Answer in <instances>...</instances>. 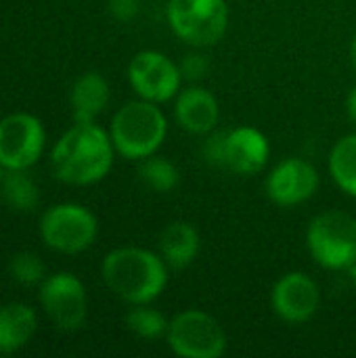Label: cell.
I'll list each match as a JSON object with an SVG mask.
<instances>
[{"mask_svg":"<svg viewBox=\"0 0 356 358\" xmlns=\"http://www.w3.org/2000/svg\"><path fill=\"white\" fill-rule=\"evenodd\" d=\"M168 25L191 48L218 44L229 29L227 0H168Z\"/></svg>","mask_w":356,"mask_h":358,"instance_id":"obj_6","label":"cell"},{"mask_svg":"<svg viewBox=\"0 0 356 358\" xmlns=\"http://www.w3.org/2000/svg\"><path fill=\"white\" fill-rule=\"evenodd\" d=\"M138 180L153 193H172L180 182V170L174 162L153 153L138 162Z\"/></svg>","mask_w":356,"mask_h":358,"instance_id":"obj_20","label":"cell"},{"mask_svg":"<svg viewBox=\"0 0 356 358\" xmlns=\"http://www.w3.org/2000/svg\"><path fill=\"white\" fill-rule=\"evenodd\" d=\"M10 277L21 285H36L44 281V262L36 254L21 252L10 260Z\"/></svg>","mask_w":356,"mask_h":358,"instance_id":"obj_22","label":"cell"},{"mask_svg":"<svg viewBox=\"0 0 356 358\" xmlns=\"http://www.w3.org/2000/svg\"><path fill=\"white\" fill-rule=\"evenodd\" d=\"M126 327L130 334H134L141 340H166L168 334V325L170 321L164 317V313H159L157 308H153L151 304H136L126 313L124 319Z\"/></svg>","mask_w":356,"mask_h":358,"instance_id":"obj_21","label":"cell"},{"mask_svg":"<svg viewBox=\"0 0 356 358\" xmlns=\"http://www.w3.org/2000/svg\"><path fill=\"white\" fill-rule=\"evenodd\" d=\"M2 201L17 212H31L38 206V187L25 170H6L0 180Z\"/></svg>","mask_w":356,"mask_h":358,"instance_id":"obj_19","label":"cell"},{"mask_svg":"<svg viewBox=\"0 0 356 358\" xmlns=\"http://www.w3.org/2000/svg\"><path fill=\"white\" fill-rule=\"evenodd\" d=\"M36 313L25 304H2L0 306V355L21 350L36 334Z\"/></svg>","mask_w":356,"mask_h":358,"instance_id":"obj_17","label":"cell"},{"mask_svg":"<svg viewBox=\"0 0 356 358\" xmlns=\"http://www.w3.org/2000/svg\"><path fill=\"white\" fill-rule=\"evenodd\" d=\"M348 275H350V281H353V285H355V289H356V264L348 271Z\"/></svg>","mask_w":356,"mask_h":358,"instance_id":"obj_27","label":"cell"},{"mask_svg":"<svg viewBox=\"0 0 356 358\" xmlns=\"http://www.w3.org/2000/svg\"><path fill=\"white\" fill-rule=\"evenodd\" d=\"M348 57H350V65H353V69H355V71H356V34H355V36H353V40H350Z\"/></svg>","mask_w":356,"mask_h":358,"instance_id":"obj_26","label":"cell"},{"mask_svg":"<svg viewBox=\"0 0 356 358\" xmlns=\"http://www.w3.org/2000/svg\"><path fill=\"white\" fill-rule=\"evenodd\" d=\"M128 82L138 99L164 105L183 88V73L176 61L159 50H141L128 63Z\"/></svg>","mask_w":356,"mask_h":358,"instance_id":"obj_9","label":"cell"},{"mask_svg":"<svg viewBox=\"0 0 356 358\" xmlns=\"http://www.w3.org/2000/svg\"><path fill=\"white\" fill-rule=\"evenodd\" d=\"M115 147L107 130L94 122H76L52 147L50 166L55 176L73 187L103 180L113 168Z\"/></svg>","mask_w":356,"mask_h":358,"instance_id":"obj_1","label":"cell"},{"mask_svg":"<svg viewBox=\"0 0 356 358\" xmlns=\"http://www.w3.org/2000/svg\"><path fill=\"white\" fill-rule=\"evenodd\" d=\"M105 285L126 304H153L170 281V268L159 252L147 248H115L101 264Z\"/></svg>","mask_w":356,"mask_h":358,"instance_id":"obj_2","label":"cell"},{"mask_svg":"<svg viewBox=\"0 0 356 358\" xmlns=\"http://www.w3.org/2000/svg\"><path fill=\"white\" fill-rule=\"evenodd\" d=\"M115 153L130 162H141L159 151L168 136V117L157 103L134 99L124 103L109 126Z\"/></svg>","mask_w":356,"mask_h":358,"instance_id":"obj_3","label":"cell"},{"mask_svg":"<svg viewBox=\"0 0 356 358\" xmlns=\"http://www.w3.org/2000/svg\"><path fill=\"white\" fill-rule=\"evenodd\" d=\"M311 258L325 271H350L356 264V218L342 210L317 214L306 229Z\"/></svg>","mask_w":356,"mask_h":358,"instance_id":"obj_5","label":"cell"},{"mask_svg":"<svg viewBox=\"0 0 356 358\" xmlns=\"http://www.w3.org/2000/svg\"><path fill=\"white\" fill-rule=\"evenodd\" d=\"M109 15L120 23H130L141 15V0H109Z\"/></svg>","mask_w":356,"mask_h":358,"instance_id":"obj_24","label":"cell"},{"mask_svg":"<svg viewBox=\"0 0 356 358\" xmlns=\"http://www.w3.org/2000/svg\"><path fill=\"white\" fill-rule=\"evenodd\" d=\"M174 120L185 132L206 136L220 124V103L212 90L191 84L174 99Z\"/></svg>","mask_w":356,"mask_h":358,"instance_id":"obj_14","label":"cell"},{"mask_svg":"<svg viewBox=\"0 0 356 358\" xmlns=\"http://www.w3.org/2000/svg\"><path fill=\"white\" fill-rule=\"evenodd\" d=\"M321 302L323 298L319 283L302 271H292L279 277L271 289L273 313L290 325H304L313 321L321 308Z\"/></svg>","mask_w":356,"mask_h":358,"instance_id":"obj_13","label":"cell"},{"mask_svg":"<svg viewBox=\"0 0 356 358\" xmlns=\"http://www.w3.org/2000/svg\"><path fill=\"white\" fill-rule=\"evenodd\" d=\"M4 172H6V168H4V166L0 164V180H2V176H4Z\"/></svg>","mask_w":356,"mask_h":358,"instance_id":"obj_28","label":"cell"},{"mask_svg":"<svg viewBox=\"0 0 356 358\" xmlns=\"http://www.w3.org/2000/svg\"><path fill=\"white\" fill-rule=\"evenodd\" d=\"M327 170L336 187L356 199V130L342 136L329 151Z\"/></svg>","mask_w":356,"mask_h":358,"instance_id":"obj_18","label":"cell"},{"mask_svg":"<svg viewBox=\"0 0 356 358\" xmlns=\"http://www.w3.org/2000/svg\"><path fill=\"white\" fill-rule=\"evenodd\" d=\"M46 132L29 113H10L0 120V164L6 170L31 168L44 151Z\"/></svg>","mask_w":356,"mask_h":358,"instance_id":"obj_11","label":"cell"},{"mask_svg":"<svg viewBox=\"0 0 356 358\" xmlns=\"http://www.w3.org/2000/svg\"><path fill=\"white\" fill-rule=\"evenodd\" d=\"M97 235V216L80 203H57L40 218L42 241L59 254H80L94 243Z\"/></svg>","mask_w":356,"mask_h":358,"instance_id":"obj_8","label":"cell"},{"mask_svg":"<svg viewBox=\"0 0 356 358\" xmlns=\"http://www.w3.org/2000/svg\"><path fill=\"white\" fill-rule=\"evenodd\" d=\"M38 298L48 319L63 331L80 329L88 317L86 287L71 273H55L44 277Z\"/></svg>","mask_w":356,"mask_h":358,"instance_id":"obj_10","label":"cell"},{"mask_svg":"<svg viewBox=\"0 0 356 358\" xmlns=\"http://www.w3.org/2000/svg\"><path fill=\"white\" fill-rule=\"evenodd\" d=\"M168 348L180 358H220L229 340L222 325L199 308H187L170 319Z\"/></svg>","mask_w":356,"mask_h":358,"instance_id":"obj_7","label":"cell"},{"mask_svg":"<svg viewBox=\"0 0 356 358\" xmlns=\"http://www.w3.org/2000/svg\"><path fill=\"white\" fill-rule=\"evenodd\" d=\"M346 115H348V122L353 124V128L356 130V86H353L350 92L346 94Z\"/></svg>","mask_w":356,"mask_h":358,"instance_id":"obj_25","label":"cell"},{"mask_svg":"<svg viewBox=\"0 0 356 358\" xmlns=\"http://www.w3.org/2000/svg\"><path fill=\"white\" fill-rule=\"evenodd\" d=\"M204 159L227 172L252 176L266 170L271 162V143L264 132L254 126H237L229 130H212L201 143Z\"/></svg>","mask_w":356,"mask_h":358,"instance_id":"obj_4","label":"cell"},{"mask_svg":"<svg viewBox=\"0 0 356 358\" xmlns=\"http://www.w3.org/2000/svg\"><path fill=\"white\" fill-rule=\"evenodd\" d=\"M204 48H193L191 52L183 55V59L178 61V67H180V73H183V80L191 82V84H197L201 82L208 73H210V57L206 52H201Z\"/></svg>","mask_w":356,"mask_h":358,"instance_id":"obj_23","label":"cell"},{"mask_svg":"<svg viewBox=\"0 0 356 358\" xmlns=\"http://www.w3.org/2000/svg\"><path fill=\"white\" fill-rule=\"evenodd\" d=\"M319 170L308 159L285 157L266 174L264 193L279 208H296L313 199L319 191Z\"/></svg>","mask_w":356,"mask_h":358,"instance_id":"obj_12","label":"cell"},{"mask_svg":"<svg viewBox=\"0 0 356 358\" xmlns=\"http://www.w3.org/2000/svg\"><path fill=\"white\" fill-rule=\"evenodd\" d=\"M201 252L199 231L187 220H172L159 235V256L170 271H183L195 262Z\"/></svg>","mask_w":356,"mask_h":358,"instance_id":"obj_15","label":"cell"},{"mask_svg":"<svg viewBox=\"0 0 356 358\" xmlns=\"http://www.w3.org/2000/svg\"><path fill=\"white\" fill-rule=\"evenodd\" d=\"M109 99H111V90L101 73L97 71L82 73L73 82L69 94L73 122H94L107 109Z\"/></svg>","mask_w":356,"mask_h":358,"instance_id":"obj_16","label":"cell"}]
</instances>
